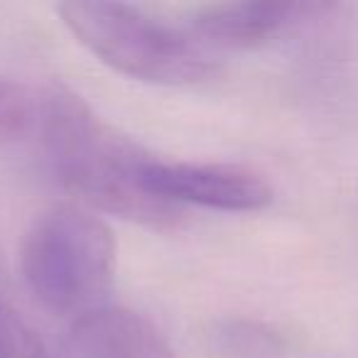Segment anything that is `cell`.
Here are the masks:
<instances>
[{
	"label": "cell",
	"mask_w": 358,
	"mask_h": 358,
	"mask_svg": "<svg viewBox=\"0 0 358 358\" xmlns=\"http://www.w3.org/2000/svg\"><path fill=\"white\" fill-rule=\"evenodd\" d=\"M69 346L74 358H177L148 319L108 304L74 319Z\"/></svg>",
	"instance_id": "5"
},
{
	"label": "cell",
	"mask_w": 358,
	"mask_h": 358,
	"mask_svg": "<svg viewBox=\"0 0 358 358\" xmlns=\"http://www.w3.org/2000/svg\"><path fill=\"white\" fill-rule=\"evenodd\" d=\"M115 273V238L84 206L40 214L22 245V275L45 309L74 317L106 307Z\"/></svg>",
	"instance_id": "2"
},
{
	"label": "cell",
	"mask_w": 358,
	"mask_h": 358,
	"mask_svg": "<svg viewBox=\"0 0 358 358\" xmlns=\"http://www.w3.org/2000/svg\"><path fill=\"white\" fill-rule=\"evenodd\" d=\"M66 30L106 66L130 79L162 86H189L211 79L219 64L194 35L143 15L120 3H62Z\"/></svg>",
	"instance_id": "3"
},
{
	"label": "cell",
	"mask_w": 358,
	"mask_h": 358,
	"mask_svg": "<svg viewBox=\"0 0 358 358\" xmlns=\"http://www.w3.org/2000/svg\"><path fill=\"white\" fill-rule=\"evenodd\" d=\"M304 10H309V6L280 3V0L221 3L204 8L192 22V30L204 47L214 45L224 50H248L273 40Z\"/></svg>",
	"instance_id": "6"
},
{
	"label": "cell",
	"mask_w": 358,
	"mask_h": 358,
	"mask_svg": "<svg viewBox=\"0 0 358 358\" xmlns=\"http://www.w3.org/2000/svg\"><path fill=\"white\" fill-rule=\"evenodd\" d=\"M3 289H10V287H8L6 268H3V258H0V292H3Z\"/></svg>",
	"instance_id": "9"
},
{
	"label": "cell",
	"mask_w": 358,
	"mask_h": 358,
	"mask_svg": "<svg viewBox=\"0 0 358 358\" xmlns=\"http://www.w3.org/2000/svg\"><path fill=\"white\" fill-rule=\"evenodd\" d=\"M0 358H52L37 331L15 307L10 289L0 292Z\"/></svg>",
	"instance_id": "7"
},
{
	"label": "cell",
	"mask_w": 358,
	"mask_h": 358,
	"mask_svg": "<svg viewBox=\"0 0 358 358\" xmlns=\"http://www.w3.org/2000/svg\"><path fill=\"white\" fill-rule=\"evenodd\" d=\"M40 123V103L25 86L0 79V148L20 140Z\"/></svg>",
	"instance_id": "8"
},
{
	"label": "cell",
	"mask_w": 358,
	"mask_h": 358,
	"mask_svg": "<svg viewBox=\"0 0 358 358\" xmlns=\"http://www.w3.org/2000/svg\"><path fill=\"white\" fill-rule=\"evenodd\" d=\"M40 130L62 185L84 209L169 231L182 221V206L152 196L140 182L148 155L99 118L79 96L50 91L40 101Z\"/></svg>",
	"instance_id": "1"
},
{
	"label": "cell",
	"mask_w": 358,
	"mask_h": 358,
	"mask_svg": "<svg viewBox=\"0 0 358 358\" xmlns=\"http://www.w3.org/2000/svg\"><path fill=\"white\" fill-rule=\"evenodd\" d=\"M140 182L169 204H196L219 211H260L273 201V187L260 174L229 164L159 162L150 157Z\"/></svg>",
	"instance_id": "4"
}]
</instances>
